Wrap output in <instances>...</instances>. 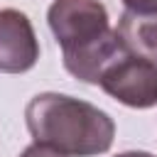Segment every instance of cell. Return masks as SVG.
Listing matches in <instances>:
<instances>
[{
  "label": "cell",
  "mask_w": 157,
  "mask_h": 157,
  "mask_svg": "<svg viewBox=\"0 0 157 157\" xmlns=\"http://www.w3.org/2000/svg\"><path fill=\"white\" fill-rule=\"evenodd\" d=\"M96 83L130 108H150L157 103V64L130 47L101 71Z\"/></svg>",
  "instance_id": "obj_3"
},
{
  "label": "cell",
  "mask_w": 157,
  "mask_h": 157,
  "mask_svg": "<svg viewBox=\"0 0 157 157\" xmlns=\"http://www.w3.org/2000/svg\"><path fill=\"white\" fill-rule=\"evenodd\" d=\"M20 157H61V155H56V152H52V150H44V147H39V145H29Z\"/></svg>",
  "instance_id": "obj_6"
},
{
  "label": "cell",
  "mask_w": 157,
  "mask_h": 157,
  "mask_svg": "<svg viewBox=\"0 0 157 157\" xmlns=\"http://www.w3.org/2000/svg\"><path fill=\"white\" fill-rule=\"evenodd\" d=\"M118 157H155V155H150V152H123V155H118Z\"/></svg>",
  "instance_id": "obj_7"
},
{
  "label": "cell",
  "mask_w": 157,
  "mask_h": 157,
  "mask_svg": "<svg viewBox=\"0 0 157 157\" xmlns=\"http://www.w3.org/2000/svg\"><path fill=\"white\" fill-rule=\"evenodd\" d=\"M25 118L34 145L61 157L103 155L115 137V125L105 110L64 93L34 96L27 103Z\"/></svg>",
  "instance_id": "obj_1"
},
{
  "label": "cell",
  "mask_w": 157,
  "mask_h": 157,
  "mask_svg": "<svg viewBox=\"0 0 157 157\" xmlns=\"http://www.w3.org/2000/svg\"><path fill=\"white\" fill-rule=\"evenodd\" d=\"M47 20L61 47L66 71L83 83H96L101 71L128 47L98 0H54Z\"/></svg>",
  "instance_id": "obj_2"
},
{
  "label": "cell",
  "mask_w": 157,
  "mask_h": 157,
  "mask_svg": "<svg viewBox=\"0 0 157 157\" xmlns=\"http://www.w3.org/2000/svg\"><path fill=\"white\" fill-rule=\"evenodd\" d=\"M123 15L130 20L157 22V0H123Z\"/></svg>",
  "instance_id": "obj_5"
},
{
  "label": "cell",
  "mask_w": 157,
  "mask_h": 157,
  "mask_svg": "<svg viewBox=\"0 0 157 157\" xmlns=\"http://www.w3.org/2000/svg\"><path fill=\"white\" fill-rule=\"evenodd\" d=\"M39 59V42L32 22L20 10H0V71L25 74Z\"/></svg>",
  "instance_id": "obj_4"
}]
</instances>
